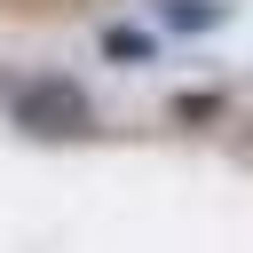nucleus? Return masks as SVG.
I'll list each match as a JSON object with an SVG mask.
<instances>
[{
    "mask_svg": "<svg viewBox=\"0 0 253 253\" xmlns=\"http://www.w3.org/2000/svg\"><path fill=\"white\" fill-rule=\"evenodd\" d=\"M158 24H166V32H221L229 8H221V0H158Z\"/></svg>",
    "mask_w": 253,
    "mask_h": 253,
    "instance_id": "nucleus-3",
    "label": "nucleus"
},
{
    "mask_svg": "<svg viewBox=\"0 0 253 253\" xmlns=\"http://www.w3.org/2000/svg\"><path fill=\"white\" fill-rule=\"evenodd\" d=\"M103 63H119V71L158 63V32L150 24H103Z\"/></svg>",
    "mask_w": 253,
    "mask_h": 253,
    "instance_id": "nucleus-2",
    "label": "nucleus"
},
{
    "mask_svg": "<svg viewBox=\"0 0 253 253\" xmlns=\"http://www.w3.org/2000/svg\"><path fill=\"white\" fill-rule=\"evenodd\" d=\"M8 111H16V126H24V134H87V119H95V111H87V95H79L71 79H55V71H47V79H24Z\"/></svg>",
    "mask_w": 253,
    "mask_h": 253,
    "instance_id": "nucleus-1",
    "label": "nucleus"
}]
</instances>
